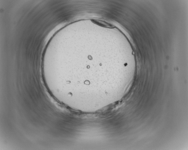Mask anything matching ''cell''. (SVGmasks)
I'll list each match as a JSON object with an SVG mask.
<instances>
[{"mask_svg": "<svg viewBox=\"0 0 188 150\" xmlns=\"http://www.w3.org/2000/svg\"><path fill=\"white\" fill-rule=\"evenodd\" d=\"M91 21L93 23L104 27L109 28H113L115 27V26L112 24L103 20L98 19H92L91 20Z\"/></svg>", "mask_w": 188, "mask_h": 150, "instance_id": "1", "label": "cell"}]
</instances>
